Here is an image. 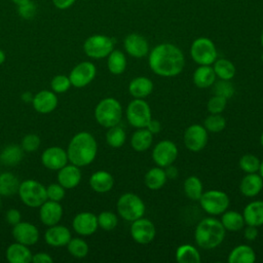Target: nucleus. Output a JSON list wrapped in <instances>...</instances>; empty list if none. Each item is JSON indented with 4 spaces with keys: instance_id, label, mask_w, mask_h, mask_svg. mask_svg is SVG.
Wrapping results in <instances>:
<instances>
[{
    "instance_id": "nucleus-1",
    "label": "nucleus",
    "mask_w": 263,
    "mask_h": 263,
    "mask_svg": "<svg viewBox=\"0 0 263 263\" xmlns=\"http://www.w3.org/2000/svg\"><path fill=\"white\" fill-rule=\"evenodd\" d=\"M148 64L156 75L171 78L181 74L185 67V58L177 45L160 43L149 52Z\"/></svg>"
},
{
    "instance_id": "nucleus-2",
    "label": "nucleus",
    "mask_w": 263,
    "mask_h": 263,
    "mask_svg": "<svg viewBox=\"0 0 263 263\" xmlns=\"http://www.w3.org/2000/svg\"><path fill=\"white\" fill-rule=\"evenodd\" d=\"M98 152V144L95 137L87 132L76 134L70 141L67 149L68 159L77 166H86L90 164Z\"/></svg>"
},
{
    "instance_id": "nucleus-3",
    "label": "nucleus",
    "mask_w": 263,
    "mask_h": 263,
    "mask_svg": "<svg viewBox=\"0 0 263 263\" xmlns=\"http://www.w3.org/2000/svg\"><path fill=\"white\" fill-rule=\"evenodd\" d=\"M226 230L220 220L208 217L198 222L194 230L195 242L203 250H213L219 247L225 238Z\"/></svg>"
},
{
    "instance_id": "nucleus-4",
    "label": "nucleus",
    "mask_w": 263,
    "mask_h": 263,
    "mask_svg": "<svg viewBox=\"0 0 263 263\" xmlns=\"http://www.w3.org/2000/svg\"><path fill=\"white\" fill-rule=\"evenodd\" d=\"M121 117V104L114 98L101 100L95 108V118L97 122L106 128L119 124Z\"/></svg>"
},
{
    "instance_id": "nucleus-5",
    "label": "nucleus",
    "mask_w": 263,
    "mask_h": 263,
    "mask_svg": "<svg viewBox=\"0 0 263 263\" xmlns=\"http://www.w3.org/2000/svg\"><path fill=\"white\" fill-rule=\"evenodd\" d=\"M117 213L119 216L128 222H133L145 214V203L142 198L132 192L120 195L116 203Z\"/></svg>"
},
{
    "instance_id": "nucleus-6",
    "label": "nucleus",
    "mask_w": 263,
    "mask_h": 263,
    "mask_svg": "<svg viewBox=\"0 0 263 263\" xmlns=\"http://www.w3.org/2000/svg\"><path fill=\"white\" fill-rule=\"evenodd\" d=\"M21 200L30 208H40L47 200L46 187L35 180H25L20 184L17 191Z\"/></svg>"
},
{
    "instance_id": "nucleus-7",
    "label": "nucleus",
    "mask_w": 263,
    "mask_h": 263,
    "mask_svg": "<svg viewBox=\"0 0 263 263\" xmlns=\"http://www.w3.org/2000/svg\"><path fill=\"white\" fill-rule=\"evenodd\" d=\"M201 209L211 216L223 214L230 204L229 196L221 190L212 189L203 192L198 199Z\"/></svg>"
},
{
    "instance_id": "nucleus-8",
    "label": "nucleus",
    "mask_w": 263,
    "mask_h": 263,
    "mask_svg": "<svg viewBox=\"0 0 263 263\" xmlns=\"http://www.w3.org/2000/svg\"><path fill=\"white\" fill-rule=\"evenodd\" d=\"M190 55L198 65H213L218 58L215 43L206 37L196 38L190 46Z\"/></svg>"
},
{
    "instance_id": "nucleus-9",
    "label": "nucleus",
    "mask_w": 263,
    "mask_h": 263,
    "mask_svg": "<svg viewBox=\"0 0 263 263\" xmlns=\"http://www.w3.org/2000/svg\"><path fill=\"white\" fill-rule=\"evenodd\" d=\"M114 49V40L106 35L96 34L91 35L83 43V50L85 54L91 59L100 60L107 58Z\"/></svg>"
},
{
    "instance_id": "nucleus-10",
    "label": "nucleus",
    "mask_w": 263,
    "mask_h": 263,
    "mask_svg": "<svg viewBox=\"0 0 263 263\" xmlns=\"http://www.w3.org/2000/svg\"><path fill=\"white\" fill-rule=\"evenodd\" d=\"M126 118L128 123L136 127H146L152 119L149 104L144 99H134L126 108Z\"/></svg>"
},
{
    "instance_id": "nucleus-11",
    "label": "nucleus",
    "mask_w": 263,
    "mask_h": 263,
    "mask_svg": "<svg viewBox=\"0 0 263 263\" xmlns=\"http://www.w3.org/2000/svg\"><path fill=\"white\" fill-rule=\"evenodd\" d=\"M209 133L203 125L194 123L189 125L184 132V145L185 147L192 152L201 151L208 144Z\"/></svg>"
},
{
    "instance_id": "nucleus-12",
    "label": "nucleus",
    "mask_w": 263,
    "mask_h": 263,
    "mask_svg": "<svg viewBox=\"0 0 263 263\" xmlns=\"http://www.w3.org/2000/svg\"><path fill=\"white\" fill-rule=\"evenodd\" d=\"M178 157V148L173 141L162 140L152 150V159L157 166L165 167L173 164Z\"/></svg>"
},
{
    "instance_id": "nucleus-13",
    "label": "nucleus",
    "mask_w": 263,
    "mask_h": 263,
    "mask_svg": "<svg viewBox=\"0 0 263 263\" xmlns=\"http://www.w3.org/2000/svg\"><path fill=\"white\" fill-rule=\"evenodd\" d=\"M156 234V229L153 222L147 218L141 217L132 222L130 236L140 245L150 243Z\"/></svg>"
},
{
    "instance_id": "nucleus-14",
    "label": "nucleus",
    "mask_w": 263,
    "mask_h": 263,
    "mask_svg": "<svg viewBox=\"0 0 263 263\" xmlns=\"http://www.w3.org/2000/svg\"><path fill=\"white\" fill-rule=\"evenodd\" d=\"M97 69L91 62H81L77 64L70 72L69 79L71 85L80 88L88 85L96 77Z\"/></svg>"
},
{
    "instance_id": "nucleus-15",
    "label": "nucleus",
    "mask_w": 263,
    "mask_h": 263,
    "mask_svg": "<svg viewBox=\"0 0 263 263\" xmlns=\"http://www.w3.org/2000/svg\"><path fill=\"white\" fill-rule=\"evenodd\" d=\"M123 47L127 54L136 59H142L149 53L147 39L139 33H130L123 40Z\"/></svg>"
},
{
    "instance_id": "nucleus-16",
    "label": "nucleus",
    "mask_w": 263,
    "mask_h": 263,
    "mask_svg": "<svg viewBox=\"0 0 263 263\" xmlns=\"http://www.w3.org/2000/svg\"><path fill=\"white\" fill-rule=\"evenodd\" d=\"M41 161L46 168L59 171L68 163L69 159L66 150L58 146H52L43 151Z\"/></svg>"
},
{
    "instance_id": "nucleus-17",
    "label": "nucleus",
    "mask_w": 263,
    "mask_h": 263,
    "mask_svg": "<svg viewBox=\"0 0 263 263\" xmlns=\"http://www.w3.org/2000/svg\"><path fill=\"white\" fill-rule=\"evenodd\" d=\"M12 236L15 241L20 243L32 246L35 245L39 239V230L35 225L29 222L21 221L13 226Z\"/></svg>"
},
{
    "instance_id": "nucleus-18",
    "label": "nucleus",
    "mask_w": 263,
    "mask_h": 263,
    "mask_svg": "<svg viewBox=\"0 0 263 263\" xmlns=\"http://www.w3.org/2000/svg\"><path fill=\"white\" fill-rule=\"evenodd\" d=\"M72 226L75 232L80 235H91L99 227L98 217L90 212L79 213L74 217Z\"/></svg>"
},
{
    "instance_id": "nucleus-19",
    "label": "nucleus",
    "mask_w": 263,
    "mask_h": 263,
    "mask_svg": "<svg viewBox=\"0 0 263 263\" xmlns=\"http://www.w3.org/2000/svg\"><path fill=\"white\" fill-rule=\"evenodd\" d=\"M63 216V208L59 201L45 200L39 210V218L46 226H52L60 222Z\"/></svg>"
},
{
    "instance_id": "nucleus-20",
    "label": "nucleus",
    "mask_w": 263,
    "mask_h": 263,
    "mask_svg": "<svg viewBox=\"0 0 263 263\" xmlns=\"http://www.w3.org/2000/svg\"><path fill=\"white\" fill-rule=\"evenodd\" d=\"M33 108L41 113V114H47L52 112L57 106H58V98L55 92L49 91V90H41L37 92L32 100Z\"/></svg>"
},
{
    "instance_id": "nucleus-21",
    "label": "nucleus",
    "mask_w": 263,
    "mask_h": 263,
    "mask_svg": "<svg viewBox=\"0 0 263 263\" xmlns=\"http://www.w3.org/2000/svg\"><path fill=\"white\" fill-rule=\"evenodd\" d=\"M81 171L75 164H66L59 170L58 181L65 189L75 188L81 181Z\"/></svg>"
},
{
    "instance_id": "nucleus-22",
    "label": "nucleus",
    "mask_w": 263,
    "mask_h": 263,
    "mask_svg": "<svg viewBox=\"0 0 263 263\" xmlns=\"http://www.w3.org/2000/svg\"><path fill=\"white\" fill-rule=\"evenodd\" d=\"M44 239L47 245L52 247L67 246L71 239L70 230L63 225H52L44 233Z\"/></svg>"
},
{
    "instance_id": "nucleus-23",
    "label": "nucleus",
    "mask_w": 263,
    "mask_h": 263,
    "mask_svg": "<svg viewBox=\"0 0 263 263\" xmlns=\"http://www.w3.org/2000/svg\"><path fill=\"white\" fill-rule=\"evenodd\" d=\"M263 188V179L257 173L247 174L239 183V191L246 197L257 196Z\"/></svg>"
},
{
    "instance_id": "nucleus-24",
    "label": "nucleus",
    "mask_w": 263,
    "mask_h": 263,
    "mask_svg": "<svg viewBox=\"0 0 263 263\" xmlns=\"http://www.w3.org/2000/svg\"><path fill=\"white\" fill-rule=\"evenodd\" d=\"M114 185L113 176L107 171H97L89 178L90 188L98 193L109 192Z\"/></svg>"
},
{
    "instance_id": "nucleus-25",
    "label": "nucleus",
    "mask_w": 263,
    "mask_h": 263,
    "mask_svg": "<svg viewBox=\"0 0 263 263\" xmlns=\"http://www.w3.org/2000/svg\"><path fill=\"white\" fill-rule=\"evenodd\" d=\"M5 256L10 263H29L32 261L33 254L28 246L15 241L6 249Z\"/></svg>"
},
{
    "instance_id": "nucleus-26",
    "label": "nucleus",
    "mask_w": 263,
    "mask_h": 263,
    "mask_svg": "<svg viewBox=\"0 0 263 263\" xmlns=\"http://www.w3.org/2000/svg\"><path fill=\"white\" fill-rule=\"evenodd\" d=\"M153 82L145 76H138L128 83V91L135 99H144L153 91Z\"/></svg>"
},
{
    "instance_id": "nucleus-27",
    "label": "nucleus",
    "mask_w": 263,
    "mask_h": 263,
    "mask_svg": "<svg viewBox=\"0 0 263 263\" xmlns=\"http://www.w3.org/2000/svg\"><path fill=\"white\" fill-rule=\"evenodd\" d=\"M247 225L260 227L263 225V200H254L248 203L242 212Z\"/></svg>"
},
{
    "instance_id": "nucleus-28",
    "label": "nucleus",
    "mask_w": 263,
    "mask_h": 263,
    "mask_svg": "<svg viewBox=\"0 0 263 263\" xmlns=\"http://www.w3.org/2000/svg\"><path fill=\"white\" fill-rule=\"evenodd\" d=\"M193 83L199 88H208L216 81V74L210 65H199L193 73Z\"/></svg>"
},
{
    "instance_id": "nucleus-29",
    "label": "nucleus",
    "mask_w": 263,
    "mask_h": 263,
    "mask_svg": "<svg viewBox=\"0 0 263 263\" xmlns=\"http://www.w3.org/2000/svg\"><path fill=\"white\" fill-rule=\"evenodd\" d=\"M153 142V135L146 128H137L130 138V146L137 152L148 150Z\"/></svg>"
},
{
    "instance_id": "nucleus-30",
    "label": "nucleus",
    "mask_w": 263,
    "mask_h": 263,
    "mask_svg": "<svg viewBox=\"0 0 263 263\" xmlns=\"http://www.w3.org/2000/svg\"><path fill=\"white\" fill-rule=\"evenodd\" d=\"M256 261L255 251L248 245H238L228 255L229 263H254Z\"/></svg>"
},
{
    "instance_id": "nucleus-31",
    "label": "nucleus",
    "mask_w": 263,
    "mask_h": 263,
    "mask_svg": "<svg viewBox=\"0 0 263 263\" xmlns=\"http://www.w3.org/2000/svg\"><path fill=\"white\" fill-rule=\"evenodd\" d=\"M221 223L225 230L236 232L241 230L245 225V219L242 214H240L237 211H225L223 214H221Z\"/></svg>"
},
{
    "instance_id": "nucleus-32",
    "label": "nucleus",
    "mask_w": 263,
    "mask_h": 263,
    "mask_svg": "<svg viewBox=\"0 0 263 263\" xmlns=\"http://www.w3.org/2000/svg\"><path fill=\"white\" fill-rule=\"evenodd\" d=\"M167 178L163 167L155 166L150 168L144 176V183L150 190H159L165 184Z\"/></svg>"
},
{
    "instance_id": "nucleus-33",
    "label": "nucleus",
    "mask_w": 263,
    "mask_h": 263,
    "mask_svg": "<svg viewBox=\"0 0 263 263\" xmlns=\"http://www.w3.org/2000/svg\"><path fill=\"white\" fill-rule=\"evenodd\" d=\"M127 61L125 54L118 49H113L107 57V67L110 73L114 75L122 74L126 69Z\"/></svg>"
},
{
    "instance_id": "nucleus-34",
    "label": "nucleus",
    "mask_w": 263,
    "mask_h": 263,
    "mask_svg": "<svg viewBox=\"0 0 263 263\" xmlns=\"http://www.w3.org/2000/svg\"><path fill=\"white\" fill-rule=\"evenodd\" d=\"M18 179L11 173L0 174V196H12L17 193L20 188Z\"/></svg>"
},
{
    "instance_id": "nucleus-35",
    "label": "nucleus",
    "mask_w": 263,
    "mask_h": 263,
    "mask_svg": "<svg viewBox=\"0 0 263 263\" xmlns=\"http://www.w3.org/2000/svg\"><path fill=\"white\" fill-rule=\"evenodd\" d=\"M176 260L179 263H198L201 258L198 250L194 246L184 243L178 247L176 251Z\"/></svg>"
},
{
    "instance_id": "nucleus-36",
    "label": "nucleus",
    "mask_w": 263,
    "mask_h": 263,
    "mask_svg": "<svg viewBox=\"0 0 263 263\" xmlns=\"http://www.w3.org/2000/svg\"><path fill=\"white\" fill-rule=\"evenodd\" d=\"M23 149L21 146L10 144L6 146L0 153V162L4 165L14 166L20 163L23 158Z\"/></svg>"
},
{
    "instance_id": "nucleus-37",
    "label": "nucleus",
    "mask_w": 263,
    "mask_h": 263,
    "mask_svg": "<svg viewBox=\"0 0 263 263\" xmlns=\"http://www.w3.org/2000/svg\"><path fill=\"white\" fill-rule=\"evenodd\" d=\"M213 69L219 79L231 80L236 73L234 64L227 59H217L213 64Z\"/></svg>"
},
{
    "instance_id": "nucleus-38",
    "label": "nucleus",
    "mask_w": 263,
    "mask_h": 263,
    "mask_svg": "<svg viewBox=\"0 0 263 263\" xmlns=\"http://www.w3.org/2000/svg\"><path fill=\"white\" fill-rule=\"evenodd\" d=\"M184 193L191 200H198L203 193V186L201 180L196 176L188 177L183 184Z\"/></svg>"
},
{
    "instance_id": "nucleus-39",
    "label": "nucleus",
    "mask_w": 263,
    "mask_h": 263,
    "mask_svg": "<svg viewBox=\"0 0 263 263\" xmlns=\"http://www.w3.org/2000/svg\"><path fill=\"white\" fill-rule=\"evenodd\" d=\"M126 140V134L124 129L117 125L111 126L106 133V142L112 148H120L123 146Z\"/></svg>"
},
{
    "instance_id": "nucleus-40",
    "label": "nucleus",
    "mask_w": 263,
    "mask_h": 263,
    "mask_svg": "<svg viewBox=\"0 0 263 263\" xmlns=\"http://www.w3.org/2000/svg\"><path fill=\"white\" fill-rule=\"evenodd\" d=\"M203 126L208 133H221L226 127V119L220 114H211L205 117L203 121Z\"/></svg>"
},
{
    "instance_id": "nucleus-41",
    "label": "nucleus",
    "mask_w": 263,
    "mask_h": 263,
    "mask_svg": "<svg viewBox=\"0 0 263 263\" xmlns=\"http://www.w3.org/2000/svg\"><path fill=\"white\" fill-rule=\"evenodd\" d=\"M67 249H68V252L73 257L78 258V259L84 258L88 254L87 242L79 237H74V238L71 237V239L67 243Z\"/></svg>"
},
{
    "instance_id": "nucleus-42",
    "label": "nucleus",
    "mask_w": 263,
    "mask_h": 263,
    "mask_svg": "<svg viewBox=\"0 0 263 263\" xmlns=\"http://www.w3.org/2000/svg\"><path fill=\"white\" fill-rule=\"evenodd\" d=\"M261 160L254 154H245L239 158L238 165L241 171L247 174L258 173Z\"/></svg>"
},
{
    "instance_id": "nucleus-43",
    "label": "nucleus",
    "mask_w": 263,
    "mask_h": 263,
    "mask_svg": "<svg viewBox=\"0 0 263 263\" xmlns=\"http://www.w3.org/2000/svg\"><path fill=\"white\" fill-rule=\"evenodd\" d=\"M98 217V224L105 231H111L115 229L118 225V218L116 214L110 211H104L99 214Z\"/></svg>"
},
{
    "instance_id": "nucleus-44",
    "label": "nucleus",
    "mask_w": 263,
    "mask_h": 263,
    "mask_svg": "<svg viewBox=\"0 0 263 263\" xmlns=\"http://www.w3.org/2000/svg\"><path fill=\"white\" fill-rule=\"evenodd\" d=\"M213 86V93L220 96L222 98H225L226 100L230 99L234 95V86L230 82V80H224L219 79L218 81H215Z\"/></svg>"
},
{
    "instance_id": "nucleus-45",
    "label": "nucleus",
    "mask_w": 263,
    "mask_h": 263,
    "mask_svg": "<svg viewBox=\"0 0 263 263\" xmlns=\"http://www.w3.org/2000/svg\"><path fill=\"white\" fill-rule=\"evenodd\" d=\"M227 105V100L220 96L214 95L211 97L206 103V110L211 114H220L222 113Z\"/></svg>"
},
{
    "instance_id": "nucleus-46",
    "label": "nucleus",
    "mask_w": 263,
    "mask_h": 263,
    "mask_svg": "<svg viewBox=\"0 0 263 263\" xmlns=\"http://www.w3.org/2000/svg\"><path fill=\"white\" fill-rule=\"evenodd\" d=\"M50 86L53 92L55 93H63L66 92L70 86L71 82L69 79V76L66 75H55L50 82Z\"/></svg>"
},
{
    "instance_id": "nucleus-47",
    "label": "nucleus",
    "mask_w": 263,
    "mask_h": 263,
    "mask_svg": "<svg viewBox=\"0 0 263 263\" xmlns=\"http://www.w3.org/2000/svg\"><path fill=\"white\" fill-rule=\"evenodd\" d=\"M40 143H41V140L37 135L29 134L23 138L21 147L26 152H33L39 148Z\"/></svg>"
},
{
    "instance_id": "nucleus-48",
    "label": "nucleus",
    "mask_w": 263,
    "mask_h": 263,
    "mask_svg": "<svg viewBox=\"0 0 263 263\" xmlns=\"http://www.w3.org/2000/svg\"><path fill=\"white\" fill-rule=\"evenodd\" d=\"M66 194L65 188L60 183H53L46 187V195L47 199L53 201H61Z\"/></svg>"
},
{
    "instance_id": "nucleus-49",
    "label": "nucleus",
    "mask_w": 263,
    "mask_h": 263,
    "mask_svg": "<svg viewBox=\"0 0 263 263\" xmlns=\"http://www.w3.org/2000/svg\"><path fill=\"white\" fill-rule=\"evenodd\" d=\"M17 10H18V14L21 17H23L24 20H31L35 16L36 14V5L34 2H32L31 0L26 3L23 4L21 6H17Z\"/></svg>"
},
{
    "instance_id": "nucleus-50",
    "label": "nucleus",
    "mask_w": 263,
    "mask_h": 263,
    "mask_svg": "<svg viewBox=\"0 0 263 263\" xmlns=\"http://www.w3.org/2000/svg\"><path fill=\"white\" fill-rule=\"evenodd\" d=\"M21 219H22V216H21V213L18 210L16 209H10L6 212L5 214V220L8 224L14 226L15 224H17L18 222H21Z\"/></svg>"
},
{
    "instance_id": "nucleus-51",
    "label": "nucleus",
    "mask_w": 263,
    "mask_h": 263,
    "mask_svg": "<svg viewBox=\"0 0 263 263\" xmlns=\"http://www.w3.org/2000/svg\"><path fill=\"white\" fill-rule=\"evenodd\" d=\"M259 231L257 226L253 225H247V227L243 229V236L249 241H254L258 237Z\"/></svg>"
},
{
    "instance_id": "nucleus-52",
    "label": "nucleus",
    "mask_w": 263,
    "mask_h": 263,
    "mask_svg": "<svg viewBox=\"0 0 263 263\" xmlns=\"http://www.w3.org/2000/svg\"><path fill=\"white\" fill-rule=\"evenodd\" d=\"M32 261L34 263H52L53 259L51 258V256L49 254L44 253V252H39V253H36L35 255H33Z\"/></svg>"
},
{
    "instance_id": "nucleus-53",
    "label": "nucleus",
    "mask_w": 263,
    "mask_h": 263,
    "mask_svg": "<svg viewBox=\"0 0 263 263\" xmlns=\"http://www.w3.org/2000/svg\"><path fill=\"white\" fill-rule=\"evenodd\" d=\"M75 1L76 0H52V3L58 9L64 10L70 8L75 3Z\"/></svg>"
},
{
    "instance_id": "nucleus-54",
    "label": "nucleus",
    "mask_w": 263,
    "mask_h": 263,
    "mask_svg": "<svg viewBox=\"0 0 263 263\" xmlns=\"http://www.w3.org/2000/svg\"><path fill=\"white\" fill-rule=\"evenodd\" d=\"M146 128H147L152 135H155V134H158V133L160 132V129H161V123H160L158 120L152 118V119L149 121V123L147 124Z\"/></svg>"
},
{
    "instance_id": "nucleus-55",
    "label": "nucleus",
    "mask_w": 263,
    "mask_h": 263,
    "mask_svg": "<svg viewBox=\"0 0 263 263\" xmlns=\"http://www.w3.org/2000/svg\"><path fill=\"white\" fill-rule=\"evenodd\" d=\"M164 172H165V175H166V178L167 179H175L178 177V170L176 166H174L173 164L171 165H167L164 167Z\"/></svg>"
},
{
    "instance_id": "nucleus-56",
    "label": "nucleus",
    "mask_w": 263,
    "mask_h": 263,
    "mask_svg": "<svg viewBox=\"0 0 263 263\" xmlns=\"http://www.w3.org/2000/svg\"><path fill=\"white\" fill-rule=\"evenodd\" d=\"M22 100H23V101H26V102H32L33 96L31 95V92H25V93L22 96Z\"/></svg>"
},
{
    "instance_id": "nucleus-57",
    "label": "nucleus",
    "mask_w": 263,
    "mask_h": 263,
    "mask_svg": "<svg viewBox=\"0 0 263 263\" xmlns=\"http://www.w3.org/2000/svg\"><path fill=\"white\" fill-rule=\"evenodd\" d=\"M30 0H11V2L12 3H14L16 6H21V5H23V4H26V3H28Z\"/></svg>"
},
{
    "instance_id": "nucleus-58",
    "label": "nucleus",
    "mask_w": 263,
    "mask_h": 263,
    "mask_svg": "<svg viewBox=\"0 0 263 263\" xmlns=\"http://www.w3.org/2000/svg\"><path fill=\"white\" fill-rule=\"evenodd\" d=\"M5 62V53L2 49H0V65H2Z\"/></svg>"
},
{
    "instance_id": "nucleus-59",
    "label": "nucleus",
    "mask_w": 263,
    "mask_h": 263,
    "mask_svg": "<svg viewBox=\"0 0 263 263\" xmlns=\"http://www.w3.org/2000/svg\"><path fill=\"white\" fill-rule=\"evenodd\" d=\"M259 175L262 177V179H263V160H261V162H260V167H259Z\"/></svg>"
},
{
    "instance_id": "nucleus-60",
    "label": "nucleus",
    "mask_w": 263,
    "mask_h": 263,
    "mask_svg": "<svg viewBox=\"0 0 263 263\" xmlns=\"http://www.w3.org/2000/svg\"><path fill=\"white\" fill-rule=\"evenodd\" d=\"M260 43H261V45H262V47H263V30H262L261 35H260Z\"/></svg>"
},
{
    "instance_id": "nucleus-61",
    "label": "nucleus",
    "mask_w": 263,
    "mask_h": 263,
    "mask_svg": "<svg viewBox=\"0 0 263 263\" xmlns=\"http://www.w3.org/2000/svg\"><path fill=\"white\" fill-rule=\"evenodd\" d=\"M260 143H261V146L263 147V132L261 134V137H260Z\"/></svg>"
},
{
    "instance_id": "nucleus-62",
    "label": "nucleus",
    "mask_w": 263,
    "mask_h": 263,
    "mask_svg": "<svg viewBox=\"0 0 263 263\" xmlns=\"http://www.w3.org/2000/svg\"><path fill=\"white\" fill-rule=\"evenodd\" d=\"M261 60L263 61V52H262V54H261Z\"/></svg>"
},
{
    "instance_id": "nucleus-63",
    "label": "nucleus",
    "mask_w": 263,
    "mask_h": 263,
    "mask_svg": "<svg viewBox=\"0 0 263 263\" xmlns=\"http://www.w3.org/2000/svg\"><path fill=\"white\" fill-rule=\"evenodd\" d=\"M0 209H1V198H0Z\"/></svg>"
}]
</instances>
